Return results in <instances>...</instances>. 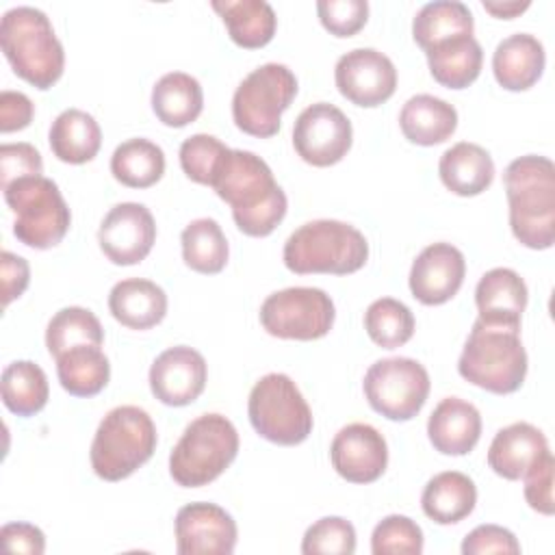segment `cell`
Wrapping results in <instances>:
<instances>
[{"label": "cell", "mask_w": 555, "mask_h": 555, "mask_svg": "<svg viewBox=\"0 0 555 555\" xmlns=\"http://www.w3.org/2000/svg\"><path fill=\"white\" fill-rule=\"evenodd\" d=\"M529 4H531L529 0H522V2H518V0H507V2H490V0H483V9H486L488 13H492L494 17H501V20H512V17H516L518 13L527 11Z\"/></svg>", "instance_id": "681fc988"}, {"label": "cell", "mask_w": 555, "mask_h": 555, "mask_svg": "<svg viewBox=\"0 0 555 555\" xmlns=\"http://www.w3.org/2000/svg\"><path fill=\"white\" fill-rule=\"evenodd\" d=\"M156 223L139 202L115 204L102 219L98 243L113 264H139L154 247Z\"/></svg>", "instance_id": "9a60e30c"}, {"label": "cell", "mask_w": 555, "mask_h": 555, "mask_svg": "<svg viewBox=\"0 0 555 555\" xmlns=\"http://www.w3.org/2000/svg\"><path fill=\"white\" fill-rule=\"evenodd\" d=\"M156 442V425L143 408L117 405L95 429L91 468L104 481H121L152 457Z\"/></svg>", "instance_id": "8992f818"}, {"label": "cell", "mask_w": 555, "mask_h": 555, "mask_svg": "<svg viewBox=\"0 0 555 555\" xmlns=\"http://www.w3.org/2000/svg\"><path fill=\"white\" fill-rule=\"evenodd\" d=\"M464 555H486V553H503V555H518L520 544L516 535L499 525H479L470 533H466L462 542Z\"/></svg>", "instance_id": "f6af8a7d"}, {"label": "cell", "mask_w": 555, "mask_h": 555, "mask_svg": "<svg viewBox=\"0 0 555 555\" xmlns=\"http://www.w3.org/2000/svg\"><path fill=\"white\" fill-rule=\"evenodd\" d=\"M228 145H223L217 137L197 132L182 141L180 145V167L189 180L197 184L212 186V180L219 171L223 156L228 154Z\"/></svg>", "instance_id": "f35d334b"}, {"label": "cell", "mask_w": 555, "mask_h": 555, "mask_svg": "<svg viewBox=\"0 0 555 555\" xmlns=\"http://www.w3.org/2000/svg\"><path fill=\"white\" fill-rule=\"evenodd\" d=\"M477 503L475 481L460 470L434 475L421 494V507L427 518L438 525H455L464 520Z\"/></svg>", "instance_id": "83f0119b"}, {"label": "cell", "mask_w": 555, "mask_h": 555, "mask_svg": "<svg viewBox=\"0 0 555 555\" xmlns=\"http://www.w3.org/2000/svg\"><path fill=\"white\" fill-rule=\"evenodd\" d=\"M50 150L61 163L82 165L95 158L102 145V130L93 115L80 108H65L50 126Z\"/></svg>", "instance_id": "f1b7e54d"}, {"label": "cell", "mask_w": 555, "mask_h": 555, "mask_svg": "<svg viewBox=\"0 0 555 555\" xmlns=\"http://www.w3.org/2000/svg\"><path fill=\"white\" fill-rule=\"evenodd\" d=\"M509 204V228L529 249H548L555 243V165L546 156L514 158L503 173Z\"/></svg>", "instance_id": "7a4b0ae2"}, {"label": "cell", "mask_w": 555, "mask_h": 555, "mask_svg": "<svg viewBox=\"0 0 555 555\" xmlns=\"http://www.w3.org/2000/svg\"><path fill=\"white\" fill-rule=\"evenodd\" d=\"M104 330L100 319L80 306L61 308L46 327V347L52 358H59L72 347L78 345H93L102 347Z\"/></svg>", "instance_id": "8d00e7d4"}, {"label": "cell", "mask_w": 555, "mask_h": 555, "mask_svg": "<svg viewBox=\"0 0 555 555\" xmlns=\"http://www.w3.org/2000/svg\"><path fill=\"white\" fill-rule=\"evenodd\" d=\"M182 260L197 273H219L228 264L230 247L221 225L210 217L193 219L180 234Z\"/></svg>", "instance_id": "d590c367"}, {"label": "cell", "mask_w": 555, "mask_h": 555, "mask_svg": "<svg viewBox=\"0 0 555 555\" xmlns=\"http://www.w3.org/2000/svg\"><path fill=\"white\" fill-rule=\"evenodd\" d=\"M7 206L15 212L13 234L33 249H50L59 245L69 225L72 212L54 180L46 176H28L2 189Z\"/></svg>", "instance_id": "ba28073f"}, {"label": "cell", "mask_w": 555, "mask_h": 555, "mask_svg": "<svg viewBox=\"0 0 555 555\" xmlns=\"http://www.w3.org/2000/svg\"><path fill=\"white\" fill-rule=\"evenodd\" d=\"M373 555H421L423 531L421 527L401 514L382 518L371 535Z\"/></svg>", "instance_id": "ab89813d"}, {"label": "cell", "mask_w": 555, "mask_h": 555, "mask_svg": "<svg viewBox=\"0 0 555 555\" xmlns=\"http://www.w3.org/2000/svg\"><path fill=\"white\" fill-rule=\"evenodd\" d=\"M35 115V104L22 91H2L0 93V132L24 130Z\"/></svg>", "instance_id": "7dc6e473"}, {"label": "cell", "mask_w": 555, "mask_h": 555, "mask_svg": "<svg viewBox=\"0 0 555 555\" xmlns=\"http://www.w3.org/2000/svg\"><path fill=\"white\" fill-rule=\"evenodd\" d=\"M544 63V46L529 33H514L501 39L492 54L494 78L507 91L531 89L540 80Z\"/></svg>", "instance_id": "603a6c76"}, {"label": "cell", "mask_w": 555, "mask_h": 555, "mask_svg": "<svg viewBox=\"0 0 555 555\" xmlns=\"http://www.w3.org/2000/svg\"><path fill=\"white\" fill-rule=\"evenodd\" d=\"M317 13L325 30L334 37L356 35L369 20L366 0H319Z\"/></svg>", "instance_id": "b9f144b4"}, {"label": "cell", "mask_w": 555, "mask_h": 555, "mask_svg": "<svg viewBox=\"0 0 555 555\" xmlns=\"http://www.w3.org/2000/svg\"><path fill=\"white\" fill-rule=\"evenodd\" d=\"M466 275L464 254L451 243L427 245L412 262L410 291L425 306L447 304L457 295Z\"/></svg>", "instance_id": "d6986e66"}, {"label": "cell", "mask_w": 555, "mask_h": 555, "mask_svg": "<svg viewBox=\"0 0 555 555\" xmlns=\"http://www.w3.org/2000/svg\"><path fill=\"white\" fill-rule=\"evenodd\" d=\"M208 366L204 356L186 345H176L156 356L150 366L152 395L171 408L193 403L206 388Z\"/></svg>", "instance_id": "e0dca14e"}, {"label": "cell", "mask_w": 555, "mask_h": 555, "mask_svg": "<svg viewBox=\"0 0 555 555\" xmlns=\"http://www.w3.org/2000/svg\"><path fill=\"white\" fill-rule=\"evenodd\" d=\"M527 284L507 267H494L481 275L475 288L479 319L494 325L520 327V317L527 308Z\"/></svg>", "instance_id": "44dd1931"}, {"label": "cell", "mask_w": 555, "mask_h": 555, "mask_svg": "<svg viewBox=\"0 0 555 555\" xmlns=\"http://www.w3.org/2000/svg\"><path fill=\"white\" fill-rule=\"evenodd\" d=\"M204 108V91L195 76L169 72L160 76L152 89V111L169 128H184L199 117Z\"/></svg>", "instance_id": "f546056e"}, {"label": "cell", "mask_w": 555, "mask_h": 555, "mask_svg": "<svg viewBox=\"0 0 555 555\" xmlns=\"http://www.w3.org/2000/svg\"><path fill=\"white\" fill-rule=\"evenodd\" d=\"M282 260L297 275L360 271L369 260V243L351 223L314 219L299 225L284 243Z\"/></svg>", "instance_id": "5b68a950"}, {"label": "cell", "mask_w": 555, "mask_h": 555, "mask_svg": "<svg viewBox=\"0 0 555 555\" xmlns=\"http://www.w3.org/2000/svg\"><path fill=\"white\" fill-rule=\"evenodd\" d=\"M427 436L438 453L466 455L479 442L481 414L473 403L460 397H447L429 414Z\"/></svg>", "instance_id": "ffe728a7"}, {"label": "cell", "mask_w": 555, "mask_h": 555, "mask_svg": "<svg viewBox=\"0 0 555 555\" xmlns=\"http://www.w3.org/2000/svg\"><path fill=\"white\" fill-rule=\"evenodd\" d=\"M548 451L546 436L531 423H512L499 429L488 449V466L503 479L516 481Z\"/></svg>", "instance_id": "7402d4cb"}, {"label": "cell", "mask_w": 555, "mask_h": 555, "mask_svg": "<svg viewBox=\"0 0 555 555\" xmlns=\"http://www.w3.org/2000/svg\"><path fill=\"white\" fill-rule=\"evenodd\" d=\"M457 373L494 395L516 392L527 375L520 327L486 323L477 317L457 360Z\"/></svg>", "instance_id": "277c9868"}, {"label": "cell", "mask_w": 555, "mask_h": 555, "mask_svg": "<svg viewBox=\"0 0 555 555\" xmlns=\"http://www.w3.org/2000/svg\"><path fill=\"white\" fill-rule=\"evenodd\" d=\"M349 117L330 102L306 106L293 126V147L312 167H330L343 160L351 147Z\"/></svg>", "instance_id": "4fadbf2b"}, {"label": "cell", "mask_w": 555, "mask_h": 555, "mask_svg": "<svg viewBox=\"0 0 555 555\" xmlns=\"http://www.w3.org/2000/svg\"><path fill=\"white\" fill-rule=\"evenodd\" d=\"M212 9L221 15L230 39L238 48H262L275 35L278 17L264 0H215Z\"/></svg>", "instance_id": "4dcf8cb0"}, {"label": "cell", "mask_w": 555, "mask_h": 555, "mask_svg": "<svg viewBox=\"0 0 555 555\" xmlns=\"http://www.w3.org/2000/svg\"><path fill=\"white\" fill-rule=\"evenodd\" d=\"M0 48L13 72L41 91L63 76V43L50 17L35 7H13L2 15Z\"/></svg>", "instance_id": "3957f363"}, {"label": "cell", "mask_w": 555, "mask_h": 555, "mask_svg": "<svg viewBox=\"0 0 555 555\" xmlns=\"http://www.w3.org/2000/svg\"><path fill=\"white\" fill-rule=\"evenodd\" d=\"M54 360L63 390L74 397H93L102 392L111 379V364L100 347L78 345Z\"/></svg>", "instance_id": "1f68e13d"}, {"label": "cell", "mask_w": 555, "mask_h": 555, "mask_svg": "<svg viewBox=\"0 0 555 555\" xmlns=\"http://www.w3.org/2000/svg\"><path fill=\"white\" fill-rule=\"evenodd\" d=\"M553 470H555V460H553V453L546 451L522 477L525 479V499H527L529 507L544 516H551L555 512Z\"/></svg>", "instance_id": "ee69618b"}, {"label": "cell", "mask_w": 555, "mask_h": 555, "mask_svg": "<svg viewBox=\"0 0 555 555\" xmlns=\"http://www.w3.org/2000/svg\"><path fill=\"white\" fill-rule=\"evenodd\" d=\"M247 414L258 436L282 447L301 444L314 425L308 401L284 373H267L254 384Z\"/></svg>", "instance_id": "9c48e42d"}, {"label": "cell", "mask_w": 555, "mask_h": 555, "mask_svg": "<svg viewBox=\"0 0 555 555\" xmlns=\"http://www.w3.org/2000/svg\"><path fill=\"white\" fill-rule=\"evenodd\" d=\"M304 555H351L356 553V529L340 516H325L312 522L301 538Z\"/></svg>", "instance_id": "60d3db41"}, {"label": "cell", "mask_w": 555, "mask_h": 555, "mask_svg": "<svg viewBox=\"0 0 555 555\" xmlns=\"http://www.w3.org/2000/svg\"><path fill=\"white\" fill-rule=\"evenodd\" d=\"M334 301L323 288L291 286L271 293L260 306L267 334L284 340H317L334 325Z\"/></svg>", "instance_id": "7c38bea8"}, {"label": "cell", "mask_w": 555, "mask_h": 555, "mask_svg": "<svg viewBox=\"0 0 555 555\" xmlns=\"http://www.w3.org/2000/svg\"><path fill=\"white\" fill-rule=\"evenodd\" d=\"M429 74L447 89L473 85L481 72L483 50L475 35H460L425 50Z\"/></svg>", "instance_id": "4316f807"}, {"label": "cell", "mask_w": 555, "mask_h": 555, "mask_svg": "<svg viewBox=\"0 0 555 555\" xmlns=\"http://www.w3.org/2000/svg\"><path fill=\"white\" fill-rule=\"evenodd\" d=\"M475 20L470 9L457 0H434L418 9L412 22V37L425 50L440 41L473 35Z\"/></svg>", "instance_id": "d6a6232c"}, {"label": "cell", "mask_w": 555, "mask_h": 555, "mask_svg": "<svg viewBox=\"0 0 555 555\" xmlns=\"http://www.w3.org/2000/svg\"><path fill=\"white\" fill-rule=\"evenodd\" d=\"M43 160L35 145L30 143H2L0 145V186L28 176H41Z\"/></svg>", "instance_id": "7bdbcfd3"}, {"label": "cell", "mask_w": 555, "mask_h": 555, "mask_svg": "<svg viewBox=\"0 0 555 555\" xmlns=\"http://www.w3.org/2000/svg\"><path fill=\"white\" fill-rule=\"evenodd\" d=\"M180 555H230L236 546V522L219 505L195 501L178 509L173 520Z\"/></svg>", "instance_id": "2e32d148"}, {"label": "cell", "mask_w": 555, "mask_h": 555, "mask_svg": "<svg viewBox=\"0 0 555 555\" xmlns=\"http://www.w3.org/2000/svg\"><path fill=\"white\" fill-rule=\"evenodd\" d=\"M362 388L377 414L388 421H410L427 401L429 373L412 358H384L369 366Z\"/></svg>", "instance_id": "8fae6325"}, {"label": "cell", "mask_w": 555, "mask_h": 555, "mask_svg": "<svg viewBox=\"0 0 555 555\" xmlns=\"http://www.w3.org/2000/svg\"><path fill=\"white\" fill-rule=\"evenodd\" d=\"M336 89L356 106L373 108L392 98L397 89L395 63L375 48L345 52L334 67Z\"/></svg>", "instance_id": "5bb4252c"}, {"label": "cell", "mask_w": 555, "mask_h": 555, "mask_svg": "<svg viewBox=\"0 0 555 555\" xmlns=\"http://www.w3.org/2000/svg\"><path fill=\"white\" fill-rule=\"evenodd\" d=\"M2 403L17 416H33L41 412L50 397V386L43 369L30 360H15L7 364L0 379Z\"/></svg>", "instance_id": "e575fe53"}, {"label": "cell", "mask_w": 555, "mask_h": 555, "mask_svg": "<svg viewBox=\"0 0 555 555\" xmlns=\"http://www.w3.org/2000/svg\"><path fill=\"white\" fill-rule=\"evenodd\" d=\"M334 470L351 483H373L388 466L386 438L369 423H349L332 440Z\"/></svg>", "instance_id": "ac0fdd59"}, {"label": "cell", "mask_w": 555, "mask_h": 555, "mask_svg": "<svg viewBox=\"0 0 555 555\" xmlns=\"http://www.w3.org/2000/svg\"><path fill=\"white\" fill-rule=\"evenodd\" d=\"M238 453V431L230 418L210 412L191 421L169 455V475L182 488L215 481Z\"/></svg>", "instance_id": "52a82bcc"}, {"label": "cell", "mask_w": 555, "mask_h": 555, "mask_svg": "<svg viewBox=\"0 0 555 555\" xmlns=\"http://www.w3.org/2000/svg\"><path fill=\"white\" fill-rule=\"evenodd\" d=\"M0 275H2V306L7 308L13 299L22 297L24 291L28 288L30 267L26 258L4 249L0 254Z\"/></svg>", "instance_id": "bcb514c9"}, {"label": "cell", "mask_w": 555, "mask_h": 555, "mask_svg": "<svg viewBox=\"0 0 555 555\" xmlns=\"http://www.w3.org/2000/svg\"><path fill=\"white\" fill-rule=\"evenodd\" d=\"M0 538L11 553L41 555L46 551V535L39 527L30 522H7L0 531Z\"/></svg>", "instance_id": "c3c4849f"}, {"label": "cell", "mask_w": 555, "mask_h": 555, "mask_svg": "<svg viewBox=\"0 0 555 555\" xmlns=\"http://www.w3.org/2000/svg\"><path fill=\"white\" fill-rule=\"evenodd\" d=\"M414 327L412 310L395 297H379L364 312V330L369 338L384 349L405 345L412 338Z\"/></svg>", "instance_id": "74e56055"}, {"label": "cell", "mask_w": 555, "mask_h": 555, "mask_svg": "<svg viewBox=\"0 0 555 555\" xmlns=\"http://www.w3.org/2000/svg\"><path fill=\"white\" fill-rule=\"evenodd\" d=\"M212 189L230 204L236 228L247 236H269L286 217V193L271 167L254 152L228 150Z\"/></svg>", "instance_id": "6da1fadb"}, {"label": "cell", "mask_w": 555, "mask_h": 555, "mask_svg": "<svg viewBox=\"0 0 555 555\" xmlns=\"http://www.w3.org/2000/svg\"><path fill=\"white\" fill-rule=\"evenodd\" d=\"M108 310L124 327L150 330L165 319L167 295L152 280L128 278L111 288Z\"/></svg>", "instance_id": "cb8c5ba5"}, {"label": "cell", "mask_w": 555, "mask_h": 555, "mask_svg": "<svg viewBox=\"0 0 555 555\" xmlns=\"http://www.w3.org/2000/svg\"><path fill=\"white\" fill-rule=\"evenodd\" d=\"M111 173L130 189H147L165 173V152L150 139H128L111 156Z\"/></svg>", "instance_id": "836d02e7"}, {"label": "cell", "mask_w": 555, "mask_h": 555, "mask_svg": "<svg viewBox=\"0 0 555 555\" xmlns=\"http://www.w3.org/2000/svg\"><path fill=\"white\" fill-rule=\"evenodd\" d=\"M297 95V78L282 63H264L249 72L232 95V119L245 134H278L282 113Z\"/></svg>", "instance_id": "30bf717a"}, {"label": "cell", "mask_w": 555, "mask_h": 555, "mask_svg": "<svg viewBox=\"0 0 555 555\" xmlns=\"http://www.w3.org/2000/svg\"><path fill=\"white\" fill-rule=\"evenodd\" d=\"M399 126L410 143L425 147L438 145L455 132L457 111L442 98L418 93L403 104L399 113Z\"/></svg>", "instance_id": "484cf974"}, {"label": "cell", "mask_w": 555, "mask_h": 555, "mask_svg": "<svg viewBox=\"0 0 555 555\" xmlns=\"http://www.w3.org/2000/svg\"><path fill=\"white\" fill-rule=\"evenodd\" d=\"M438 173L451 193L460 197H475L492 184L494 160L481 145L460 141L444 150L438 163Z\"/></svg>", "instance_id": "d4e9b609"}]
</instances>
